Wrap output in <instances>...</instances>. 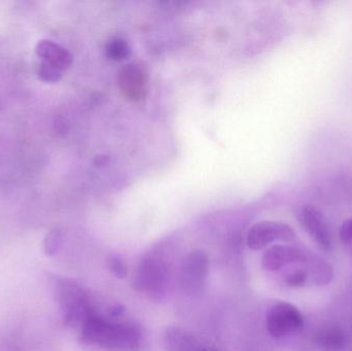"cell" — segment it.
Returning a JSON list of instances; mask_svg holds the SVG:
<instances>
[{
    "mask_svg": "<svg viewBox=\"0 0 352 351\" xmlns=\"http://www.w3.org/2000/svg\"><path fill=\"white\" fill-rule=\"evenodd\" d=\"M85 340L111 350L133 351L140 348V331L133 326L111 323L96 313L82 326Z\"/></svg>",
    "mask_w": 352,
    "mask_h": 351,
    "instance_id": "1",
    "label": "cell"
},
{
    "mask_svg": "<svg viewBox=\"0 0 352 351\" xmlns=\"http://www.w3.org/2000/svg\"><path fill=\"white\" fill-rule=\"evenodd\" d=\"M64 319L69 326L84 325L85 321L94 315L86 293L72 282H62L60 288Z\"/></svg>",
    "mask_w": 352,
    "mask_h": 351,
    "instance_id": "2",
    "label": "cell"
},
{
    "mask_svg": "<svg viewBox=\"0 0 352 351\" xmlns=\"http://www.w3.org/2000/svg\"><path fill=\"white\" fill-rule=\"evenodd\" d=\"M267 330L274 338L297 333L303 328L304 319L297 307L287 302H277L267 313Z\"/></svg>",
    "mask_w": 352,
    "mask_h": 351,
    "instance_id": "3",
    "label": "cell"
},
{
    "mask_svg": "<svg viewBox=\"0 0 352 351\" xmlns=\"http://www.w3.org/2000/svg\"><path fill=\"white\" fill-rule=\"evenodd\" d=\"M168 271L164 262L155 258L142 260L134 275V288L140 292L159 296L166 288Z\"/></svg>",
    "mask_w": 352,
    "mask_h": 351,
    "instance_id": "4",
    "label": "cell"
},
{
    "mask_svg": "<svg viewBox=\"0 0 352 351\" xmlns=\"http://www.w3.org/2000/svg\"><path fill=\"white\" fill-rule=\"evenodd\" d=\"M295 236L294 229L285 223L263 220L248 231V245L254 251H258L276 241L291 242Z\"/></svg>",
    "mask_w": 352,
    "mask_h": 351,
    "instance_id": "5",
    "label": "cell"
},
{
    "mask_svg": "<svg viewBox=\"0 0 352 351\" xmlns=\"http://www.w3.org/2000/svg\"><path fill=\"white\" fill-rule=\"evenodd\" d=\"M148 82V73L140 64H126L118 76L120 90L128 100L134 102L142 100L146 97Z\"/></svg>",
    "mask_w": 352,
    "mask_h": 351,
    "instance_id": "6",
    "label": "cell"
},
{
    "mask_svg": "<svg viewBox=\"0 0 352 351\" xmlns=\"http://www.w3.org/2000/svg\"><path fill=\"white\" fill-rule=\"evenodd\" d=\"M208 272V257L200 249L192 251L184 260L180 271V284L184 291L195 293L200 290Z\"/></svg>",
    "mask_w": 352,
    "mask_h": 351,
    "instance_id": "7",
    "label": "cell"
},
{
    "mask_svg": "<svg viewBox=\"0 0 352 351\" xmlns=\"http://www.w3.org/2000/svg\"><path fill=\"white\" fill-rule=\"evenodd\" d=\"M309 256L298 247L289 245H275L265 251L262 265L268 271H278L294 263L305 264Z\"/></svg>",
    "mask_w": 352,
    "mask_h": 351,
    "instance_id": "8",
    "label": "cell"
},
{
    "mask_svg": "<svg viewBox=\"0 0 352 351\" xmlns=\"http://www.w3.org/2000/svg\"><path fill=\"white\" fill-rule=\"evenodd\" d=\"M301 222L314 240L324 251L332 247V235L326 218L316 206H304L301 212Z\"/></svg>",
    "mask_w": 352,
    "mask_h": 351,
    "instance_id": "9",
    "label": "cell"
},
{
    "mask_svg": "<svg viewBox=\"0 0 352 351\" xmlns=\"http://www.w3.org/2000/svg\"><path fill=\"white\" fill-rule=\"evenodd\" d=\"M36 55L41 58V63L52 66L63 72L72 64V56L68 49L52 41H41L35 47Z\"/></svg>",
    "mask_w": 352,
    "mask_h": 351,
    "instance_id": "10",
    "label": "cell"
},
{
    "mask_svg": "<svg viewBox=\"0 0 352 351\" xmlns=\"http://www.w3.org/2000/svg\"><path fill=\"white\" fill-rule=\"evenodd\" d=\"M316 340L324 350L343 351L349 346V336L340 326L328 325L318 330Z\"/></svg>",
    "mask_w": 352,
    "mask_h": 351,
    "instance_id": "11",
    "label": "cell"
},
{
    "mask_svg": "<svg viewBox=\"0 0 352 351\" xmlns=\"http://www.w3.org/2000/svg\"><path fill=\"white\" fill-rule=\"evenodd\" d=\"M168 351H198L201 346L190 334L179 328H170L165 335Z\"/></svg>",
    "mask_w": 352,
    "mask_h": 351,
    "instance_id": "12",
    "label": "cell"
},
{
    "mask_svg": "<svg viewBox=\"0 0 352 351\" xmlns=\"http://www.w3.org/2000/svg\"><path fill=\"white\" fill-rule=\"evenodd\" d=\"M309 278L318 286L330 284L333 278L332 267L318 257H308L305 263Z\"/></svg>",
    "mask_w": 352,
    "mask_h": 351,
    "instance_id": "13",
    "label": "cell"
},
{
    "mask_svg": "<svg viewBox=\"0 0 352 351\" xmlns=\"http://www.w3.org/2000/svg\"><path fill=\"white\" fill-rule=\"evenodd\" d=\"M131 47L129 43L122 37H111L105 45V54L113 61H123L129 57Z\"/></svg>",
    "mask_w": 352,
    "mask_h": 351,
    "instance_id": "14",
    "label": "cell"
},
{
    "mask_svg": "<svg viewBox=\"0 0 352 351\" xmlns=\"http://www.w3.org/2000/svg\"><path fill=\"white\" fill-rule=\"evenodd\" d=\"M308 280H309V275H308L306 267L298 268V269L294 270L293 272L287 274L285 282H287V286H293V288H300V286H303Z\"/></svg>",
    "mask_w": 352,
    "mask_h": 351,
    "instance_id": "15",
    "label": "cell"
},
{
    "mask_svg": "<svg viewBox=\"0 0 352 351\" xmlns=\"http://www.w3.org/2000/svg\"><path fill=\"white\" fill-rule=\"evenodd\" d=\"M39 78L45 82H57L62 78V73L63 72L52 66L47 65V64L41 63L38 67Z\"/></svg>",
    "mask_w": 352,
    "mask_h": 351,
    "instance_id": "16",
    "label": "cell"
},
{
    "mask_svg": "<svg viewBox=\"0 0 352 351\" xmlns=\"http://www.w3.org/2000/svg\"><path fill=\"white\" fill-rule=\"evenodd\" d=\"M61 245V234L59 231L54 230L47 234L45 240V253L49 256L55 255L59 251Z\"/></svg>",
    "mask_w": 352,
    "mask_h": 351,
    "instance_id": "17",
    "label": "cell"
},
{
    "mask_svg": "<svg viewBox=\"0 0 352 351\" xmlns=\"http://www.w3.org/2000/svg\"><path fill=\"white\" fill-rule=\"evenodd\" d=\"M109 267H111V271L120 278H124L127 275L128 270L126 267L125 263L122 261L119 258L111 257L109 261Z\"/></svg>",
    "mask_w": 352,
    "mask_h": 351,
    "instance_id": "18",
    "label": "cell"
},
{
    "mask_svg": "<svg viewBox=\"0 0 352 351\" xmlns=\"http://www.w3.org/2000/svg\"><path fill=\"white\" fill-rule=\"evenodd\" d=\"M340 239L343 243L352 241V218L345 220L340 229Z\"/></svg>",
    "mask_w": 352,
    "mask_h": 351,
    "instance_id": "19",
    "label": "cell"
},
{
    "mask_svg": "<svg viewBox=\"0 0 352 351\" xmlns=\"http://www.w3.org/2000/svg\"><path fill=\"white\" fill-rule=\"evenodd\" d=\"M64 123H65V121H64L63 119H58L57 122H56V129H57V131H59L60 133H64V132L66 131Z\"/></svg>",
    "mask_w": 352,
    "mask_h": 351,
    "instance_id": "20",
    "label": "cell"
}]
</instances>
